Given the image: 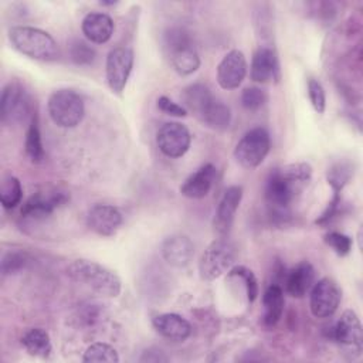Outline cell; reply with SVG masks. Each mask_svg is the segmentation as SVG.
Wrapping results in <instances>:
<instances>
[{
  "label": "cell",
  "mask_w": 363,
  "mask_h": 363,
  "mask_svg": "<svg viewBox=\"0 0 363 363\" xmlns=\"http://www.w3.org/2000/svg\"><path fill=\"white\" fill-rule=\"evenodd\" d=\"M160 250L164 261L176 268L187 267L194 255V244L189 237L182 234L167 237L162 242Z\"/></svg>",
  "instance_id": "cell-17"
},
{
  "label": "cell",
  "mask_w": 363,
  "mask_h": 363,
  "mask_svg": "<svg viewBox=\"0 0 363 363\" xmlns=\"http://www.w3.org/2000/svg\"><path fill=\"white\" fill-rule=\"evenodd\" d=\"M156 142L163 155L176 159L182 157L189 150L191 135L184 125L179 122H167L157 130Z\"/></svg>",
  "instance_id": "cell-11"
},
{
  "label": "cell",
  "mask_w": 363,
  "mask_h": 363,
  "mask_svg": "<svg viewBox=\"0 0 363 363\" xmlns=\"http://www.w3.org/2000/svg\"><path fill=\"white\" fill-rule=\"evenodd\" d=\"M0 115L3 123H17L30 115V98L18 82H9L1 92Z\"/></svg>",
  "instance_id": "cell-9"
},
{
  "label": "cell",
  "mask_w": 363,
  "mask_h": 363,
  "mask_svg": "<svg viewBox=\"0 0 363 363\" xmlns=\"http://www.w3.org/2000/svg\"><path fill=\"white\" fill-rule=\"evenodd\" d=\"M26 153L30 157V160L34 163H41L45 156L38 122H37V118L34 116H31V122L26 135Z\"/></svg>",
  "instance_id": "cell-26"
},
{
  "label": "cell",
  "mask_w": 363,
  "mask_h": 363,
  "mask_svg": "<svg viewBox=\"0 0 363 363\" xmlns=\"http://www.w3.org/2000/svg\"><path fill=\"white\" fill-rule=\"evenodd\" d=\"M23 197V187L17 177L9 176L1 182L0 187V201L4 208H14L20 204Z\"/></svg>",
  "instance_id": "cell-28"
},
{
  "label": "cell",
  "mask_w": 363,
  "mask_h": 363,
  "mask_svg": "<svg viewBox=\"0 0 363 363\" xmlns=\"http://www.w3.org/2000/svg\"><path fill=\"white\" fill-rule=\"evenodd\" d=\"M235 247L224 240H214L203 252L199 262V272L201 279L213 281L227 272L235 262Z\"/></svg>",
  "instance_id": "cell-5"
},
{
  "label": "cell",
  "mask_w": 363,
  "mask_h": 363,
  "mask_svg": "<svg viewBox=\"0 0 363 363\" xmlns=\"http://www.w3.org/2000/svg\"><path fill=\"white\" fill-rule=\"evenodd\" d=\"M279 65L278 58L275 52L268 47H261L255 51L251 67H250V75L251 79L255 82H269L272 79L278 78Z\"/></svg>",
  "instance_id": "cell-19"
},
{
  "label": "cell",
  "mask_w": 363,
  "mask_h": 363,
  "mask_svg": "<svg viewBox=\"0 0 363 363\" xmlns=\"http://www.w3.org/2000/svg\"><path fill=\"white\" fill-rule=\"evenodd\" d=\"M123 217L121 211L111 204H95L86 216V225L102 237H112L121 228Z\"/></svg>",
  "instance_id": "cell-13"
},
{
  "label": "cell",
  "mask_w": 363,
  "mask_h": 363,
  "mask_svg": "<svg viewBox=\"0 0 363 363\" xmlns=\"http://www.w3.org/2000/svg\"><path fill=\"white\" fill-rule=\"evenodd\" d=\"M71 58L78 65H88L95 60V50L82 41H75L71 47Z\"/></svg>",
  "instance_id": "cell-35"
},
{
  "label": "cell",
  "mask_w": 363,
  "mask_h": 363,
  "mask_svg": "<svg viewBox=\"0 0 363 363\" xmlns=\"http://www.w3.org/2000/svg\"><path fill=\"white\" fill-rule=\"evenodd\" d=\"M231 277H240L245 282V289H247V298L250 302H254L257 295H258V282L251 269H248L244 265H237L231 268L230 271Z\"/></svg>",
  "instance_id": "cell-30"
},
{
  "label": "cell",
  "mask_w": 363,
  "mask_h": 363,
  "mask_svg": "<svg viewBox=\"0 0 363 363\" xmlns=\"http://www.w3.org/2000/svg\"><path fill=\"white\" fill-rule=\"evenodd\" d=\"M82 360L85 363H118V352L108 343L96 342L86 347Z\"/></svg>",
  "instance_id": "cell-27"
},
{
  "label": "cell",
  "mask_w": 363,
  "mask_h": 363,
  "mask_svg": "<svg viewBox=\"0 0 363 363\" xmlns=\"http://www.w3.org/2000/svg\"><path fill=\"white\" fill-rule=\"evenodd\" d=\"M242 199V187L241 186H230L225 189V191L223 193L220 203L217 206L216 214H214V230L220 234V235H225L234 221L237 208L241 203Z\"/></svg>",
  "instance_id": "cell-14"
},
{
  "label": "cell",
  "mask_w": 363,
  "mask_h": 363,
  "mask_svg": "<svg viewBox=\"0 0 363 363\" xmlns=\"http://www.w3.org/2000/svg\"><path fill=\"white\" fill-rule=\"evenodd\" d=\"M197 118L208 128L216 130H224L230 126L231 122V111L230 108L213 96L204 108L199 112Z\"/></svg>",
  "instance_id": "cell-23"
},
{
  "label": "cell",
  "mask_w": 363,
  "mask_h": 363,
  "mask_svg": "<svg viewBox=\"0 0 363 363\" xmlns=\"http://www.w3.org/2000/svg\"><path fill=\"white\" fill-rule=\"evenodd\" d=\"M342 292L337 284L330 278H322L311 288L309 308L315 318L323 319L332 316L340 303Z\"/></svg>",
  "instance_id": "cell-7"
},
{
  "label": "cell",
  "mask_w": 363,
  "mask_h": 363,
  "mask_svg": "<svg viewBox=\"0 0 363 363\" xmlns=\"http://www.w3.org/2000/svg\"><path fill=\"white\" fill-rule=\"evenodd\" d=\"M284 292L279 285H269L262 296V322L267 326H274L281 319L284 312Z\"/></svg>",
  "instance_id": "cell-24"
},
{
  "label": "cell",
  "mask_w": 363,
  "mask_h": 363,
  "mask_svg": "<svg viewBox=\"0 0 363 363\" xmlns=\"http://www.w3.org/2000/svg\"><path fill=\"white\" fill-rule=\"evenodd\" d=\"M247 74V61L240 50L228 51L217 67V82L223 89H235Z\"/></svg>",
  "instance_id": "cell-12"
},
{
  "label": "cell",
  "mask_w": 363,
  "mask_h": 363,
  "mask_svg": "<svg viewBox=\"0 0 363 363\" xmlns=\"http://www.w3.org/2000/svg\"><path fill=\"white\" fill-rule=\"evenodd\" d=\"M315 269L313 267L303 261L295 265L286 275L285 289L291 296L302 298L313 285Z\"/></svg>",
  "instance_id": "cell-22"
},
{
  "label": "cell",
  "mask_w": 363,
  "mask_h": 363,
  "mask_svg": "<svg viewBox=\"0 0 363 363\" xmlns=\"http://www.w3.org/2000/svg\"><path fill=\"white\" fill-rule=\"evenodd\" d=\"M294 184L292 182L286 180L278 169L271 173V176L267 180L265 187V197L268 204L272 207L277 213H285L294 200Z\"/></svg>",
  "instance_id": "cell-16"
},
{
  "label": "cell",
  "mask_w": 363,
  "mask_h": 363,
  "mask_svg": "<svg viewBox=\"0 0 363 363\" xmlns=\"http://www.w3.org/2000/svg\"><path fill=\"white\" fill-rule=\"evenodd\" d=\"M21 345L28 354L35 357H48L51 354L52 346L48 333L41 328H33L27 330L21 337Z\"/></svg>",
  "instance_id": "cell-25"
},
{
  "label": "cell",
  "mask_w": 363,
  "mask_h": 363,
  "mask_svg": "<svg viewBox=\"0 0 363 363\" xmlns=\"http://www.w3.org/2000/svg\"><path fill=\"white\" fill-rule=\"evenodd\" d=\"M81 28L86 40H89L94 44H104L111 40L115 26H113V20L108 14L94 11V13H88L84 17L81 23Z\"/></svg>",
  "instance_id": "cell-21"
},
{
  "label": "cell",
  "mask_w": 363,
  "mask_h": 363,
  "mask_svg": "<svg viewBox=\"0 0 363 363\" xmlns=\"http://www.w3.org/2000/svg\"><path fill=\"white\" fill-rule=\"evenodd\" d=\"M157 108H159L162 112H164V113H167V115H172V116H179V118H182V116H186V115H187V109H186L184 106H182V105L173 102L170 98H167V96H164V95L157 98Z\"/></svg>",
  "instance_id": "cell-37"
},
{
  "label": "cell",
  "mask_w": 363,
  "mask_h": 363,
  "mask_svg": "<svg viewBox=\"0 0 363 363\" xmlns=\"http://www.w3.org/2000/svg\"><path fill=\"white\" fill-rule=\"evenodd\" d=\"M217 169L211 163H206L190 174L180 187V193L189 199H203L208 194L216 180Z\"/></svg>",
  "instance_id": "cell-18"
},
{
  "label": "cell",
  "mask_w": 363,
  "mask_h": 363,
  "mask_svg": "<svg viewBox=\"0 0 363 363\" xmlns=\"http://www.w3.org/2000/svg\"><path fill=\"white\" fill-rule=\"evenodd\" d=\"M350 177V169L345 164H336L328 172V183L333 189V196H339L343 186Z\"/></svg>",
  "instance_id": "cell-33"
},
{
  "label": "cell",
  "mask_w": 363,
  "mask_h": 363,
  "mask_svg": "<svg viewBox=\"0 0 363 363\" xmlns=\"http://www.w3.org/2000/svg\"><path fill=\"white\" fill-rule=\"evenodd\" d=\"M308 96L313 109L318 113H323L326 108V96H325V89L318 79L311 78L308 81Z\"/></svg>",
  "instance_id": "cell-34"
},
{
  "label": "cell",
  "mask_w": 363,
  "mask_h": 363,
  "mask_svg": "<svg viewBox=\"0 0 363 363\" xmlns=\"http://www.w3.org/2000/svg\"><path fill=\"white\" fill-rule=\"evenodd\" d=\"M48 115L60 128H75L85 115L84 99L72 89L54 91L47 102Z\"/></svg>",
  "instance_id": "cell-4"
},
{
  "label": "cell",
  "mask_w": 363,
  "mask_h": 363,
  "mask_svg": "<svg viewBox=\"0 0 363 363\" xmlns=\"http://www.w3.org/2000/svg\"><path fill=\"white\" fill-rule=\"evenodd\" d=\"M156 332L173 342H183L191 333L190 323L177 313H160L152 319Z\"/></svg>",
  "instance_id": "cell-20"
},
{
  "label": "cell",
  "mask_w": 363,
  "mask_h": 363,
  "mask_svg": "<svg viewBox=\"0 0 363 363\" xmlns=\"http://www.w3.org/2000/svg\"><path fill=\"white\" fill-rule=\"evenodd\" d=\"M164 48L172 67L180 75H190L200 67V57L189 34L182 28H170L164 35Z\"/></svg>",
  "instance_id": "cell-3"
},
{
  "label": "cell",
  "mask_w": 363,
  "mask_h": 363,
  "mask_svg": "<svg viewBox=\"0 0 363 363\" xmlns=\"http://www.w3.org/2000/svg\"><path fill=\"white\" fill-rule=\"evenodd\" d=\"M69 200V196L64 191L52 193H35L31 196L21 208V216L28 218H44L54 210L64 206Z\"/></svg>",
  "instance_id": "cell-15"
},
{
  "label": "cell",
  "mask_w": 363,
  "mask_h": 363,
  "mask_svg": "<svg viewBox=\"0 0 363 363\" xmlns=\"http://www.w3.org/2000/svg\"><path fill=\"white\" fill-rule=\"evenodd\" d=\"M133 67V51L126 47H116L106 57V81L112 92L122 94Z\"/></svg>",
  "instance_id": "cell-10"
},
{
  "label": "cell",
  "mask_w": 363,
  "mask_h": 363,
  "mask_svg": "<svg viewBox=\"0 0 363 363\" xmlns=\"http://www.w3.org/2000/svg\"><path fill=\"white\" fill-rule=\"evenodd\" d=\"M333 339L353 357H359L363 350V329L354 311L346 309L333 328Z\"/></svg>",
  "instance_id": "cell-8"
},
{
  "label": "cell",
  "mask_w": 363,
  "mask_h": 363,
  "mask_svg": "<svg viewBox=\"0 0 363 363\" xmlns=\"http://www.w3.org/2000/svg\"><path fill=\"white\" fill-rule=\"evenodd\" d=\"M271 147L269 135L264 128L250 129L235 145L234 157L247 169L259 166L267 157Z\"/></svg>",
  "instance_id": "cell-6"
},
{
  "label": "cell",
  "mask_w": 363,
  "mask_h": 363,
  "mask_svg": "<svg viewBox=\"0 0 363 363\" xmlns=\"http://www.w3.org/2000/svg\"><path fill=\"white\" fill-rule=\"evenodd\" d=\"M267 102V94L257 86L245 88L241 94V104L248 111H257Z\"/></svg>",
  "instance_id": "cell-32"
},
{
  "label": "cell",
  "mask_w": 363,
  "mask_h": 363,
  "mask_svg": "<svg viewBox=\"0 0 363 363\" xmlns=\"http://www.w3.org/2000/svg\"><path fill=\"white\" fill-rule=\"evenodd\" d=\"M325 242L340 257H345L350 252L353 241L349 235L337 233V231H330L325 235Z\"/></svg>",
  "instance_id": "cell-31"
},
{
  "label": "cell",
  "mask_w": 363,
  "mask_h": 363,
  "mask_svg": "<svg viewBox=\"0 0 363 363\" xmlns=\"http://www.w3.org/2000/svg\"><path fill=\"white\" fill-rule=\"evenodd\" d=\"M9 40L17 51L34 60L54 61L60 55L55 40L47 31L35 27H13L9 31Z\"/></svg>",
  "instance_id": "cell-2"
},
{
  "label": "cell",
  "mask_w": 363,
  "mask_h": 363,
  "mask_svg": "<svg viewBox=\"0 0 363 363\" xmlns=\"http://www.w3.org/2000/svg\"><path fill=\"white\" fill-rule=\"evenodd\" d=\"M278 172L292 183H306L311 180V176H312V167L309 163H305V162L286 164L278 169Z\"/></svg>",
  "instance_id": "cell-29"
},
{
  "label": "cell",
  "mask_w": 363,
  "mask_h": 363,
  "mask_svg": "<svg viewBox=\"0 0 363 363\" xmlns=\"http://www.w3.org/2000/svg\"><path fill=\"white\" fill-rule=\"evenodd\" d=\"M26 262H27V258L23 252H17V251L7 252L1 259V272L3 275L17 272L26 265Z\"/></svg>",
  "instance_id": "cell-36"
},
{
  "label": "cell",
  "mask_w": 363,
  "mask_h": 363,
  "mask_svg": "<svg viewBox=\"0 0 363 363\" xmlns=\"http://www.w3.org/2000/svg\"><path fill=\"white\" fill-rule=\"evenodd\" d=\"M67 275L95 294L106 298H115L121 294V278L109 268L89 259H75L67 268Z\"/></svg>",
  "instance_id": "cell-1"
}]
</instances>
